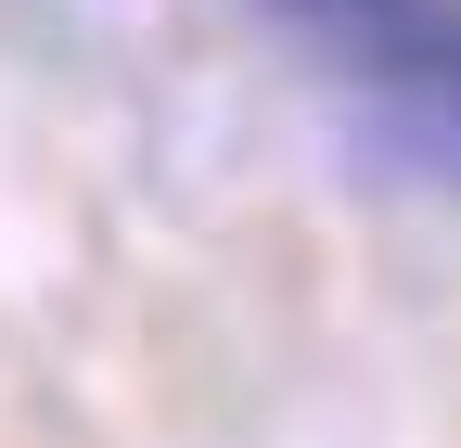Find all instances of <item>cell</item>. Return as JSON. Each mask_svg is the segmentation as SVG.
I'll return each mask as SVG.
<instances>
[{
  "mask_svg": "<svg viewBox=\"0 0 461 448\" xmlns=\"http://www.w3.org/2000/svg\"><path fill=\"white\" fill-rule=\"evenodd\" d=\"M384 154L461 180V0H269Z\"/></svg>",
  "mask_w": 461,
  "mask_h": 448,
  "instance_id": "cell-1",
  "label": "cell"
}]
</instances>
